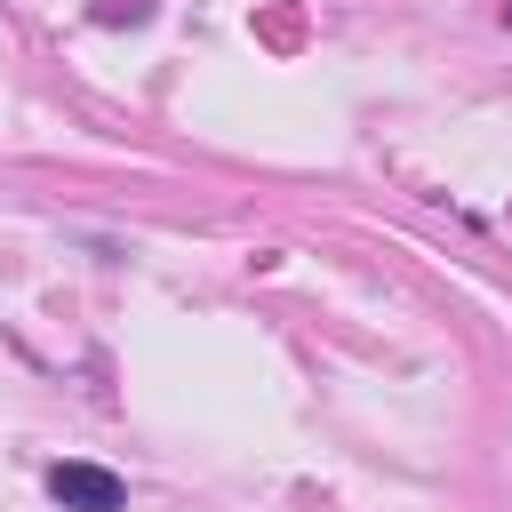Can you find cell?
<instances>
[{
  "mask_svg": "<svg viewBox=\"0 0 512 512\" xmlns=\"http://www.w3.org/2000/svg\"><path fill=\"white\" fill-rule=\"evenodd\" d=\"M48 496H56L64 512H120V504H128V488H120L104 464H56V472H48Z\"/></svg>",
  "mask_w": 512,
  "mask_h": 512,
  "instance_id": "1",
  "label": "cell"
}]
</instances>
